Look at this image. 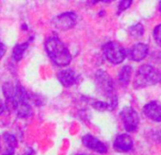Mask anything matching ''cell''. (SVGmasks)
Masks as SVG:
<instances>
[{"label":"cell","instance_id":"obj_1","mask_svg":"<svg viewBox=\"0 0 161 155\" xmlns=\"http://www.w3.org/2000/svg\"><path fill=\"white\" fill-rule=\"evenodd\" d=\"M45 46L48 57L56 65L66 66L70 63L72 56L67 47L57 37L48 38Z\"/></svg>","mask_w":161,"mask_h":155},{"label":"cell","instance_id":"obj_2","mask_svg":"<svg viewBox=\"0 0 161 155\" xmlns=\"http://www.w3.org/2000/svg\"><path fill=\"white\" fill-rule=\"evenodd\" d=\"M161 82V73L150 64L141 65L134 78V87L136 89L155 85Z\"/></svg>","mask_w":161,"mask_h":155},{"label":"cell","instance_id":"obj_3","mask_svg":"<svg viewBox=\"0 0 161 155\" xmlns=\"http://www.w3.org/2000/svg\"><path fill=\"white\" fill-rule=\"evenodd\" d=\"M95 82L98 90L103 96L108 98L109 99L116 96L114 93L115 88L113 80L107 72L103 69H99L95 74Z\"/></svg>","mask_w":161,"mask_h":155},{"label":"cell","instance_id":"obj_4","mask_svg":"<svg viewBox=\"0 0 161 155\" xmlns=\"http://www.w3.org/2000/svg\"><path fill=\"white\" fill-rule=\"evenodd\" d=\"M103 54L108 61L113 64L121 63L126 58L124 47L118 42H109L103 45Z\"/></svg>","mask_w":161,"mask_h":155},{"label":"cell","instance_id":"obj_5","mask_svg":"<svg viewBox=\"0 0 161 155\" xmlns=\"http://www.w3.org/2000/svg\"><path fill=\"white\" fill-rule=\"evenodd\" d=\"M78 21V16L74 13H64L62 14L57 15L54 17L52 20V26L54 29L61 30V31H65L68 30L72 28L75 27Z\"/></svg>","mask_w":161,"mask_h":155},{"label":"cell","instance_id":"obj_6","mask_svg":"<svg viewBox=\"0 0 161 155\" xmlns=\"http://www.w3.org/2000/svg\"><path fill=\"white\" fill-rule=\"evenodd\" d=\"M120 117L123 122L124 129L129 132H134L137 130L139 117L136 110L132 107H124L120 112Z\"/></svg>","mask_w":161,"mask_h":155},{"label":"cell","instance_id":"obj_7","mask_svg":"<svg viewBox=\"0 0 161 155\" xmlns=\"http://www.w3.org/2000/svg\"><path fill=\"white\" fill-rule=\"evenodd\" d=\"M148 52H149V46L146 44L137 43L129 48V50L126 53V56L131 61H140L147 57Z\"/></svg>","mask_w":161,"mask_h":155},{"label":"cell","instance_id":"obj_8","mask_svg":"<svg viewBox=\"0 0 161 155\" xmlns=\"http://www.w3.org/2000/svg\"><path fill=\"white\" fill-rule=\"evenodd\" d=\"M83 144L89 149H92L98 153L104 154L107 152V147L105 146L104 143L100 141L97 137L91 135V134H86L83 137Z\"/></svg>","mask_w":161,"mask_h":155},{"label":"cell","instance_id":"obj_9","mask_svg":"<svg viewBox=\"0 0 161 155\" xmlns=\"http://www.w3.org/2000/svg\"><path fill=\"white\" fill-rule=\"evenodd\" d=\"M134 142L132 137L127 133L119 134L116 137L114 141V147L118 151L120 152H127L130 151L133 148Z\"/></svg>","mask_w":161,"mask_h":155},{"label":"cell","instance_id":"obj_10","mask_svg":"<svg viewBox=\"0 0 161 155\" xmlns=\"http://www.w3.org/2000/svg\"><path fill=\"white\" fill-rule=\"evenodd\" d=\"M143 111L148 118L155 122H161V103L151 101L144 106Z\"/></svg>","mask_w":161,"mask_h":155},{"label":"cell","instance_id":"obj_11","mask_svg":"<svg viewBox=\"0 0 161 155\" xmlns=\"http://www.w3.org/2000/svg\"><path fill=\"white\" fill-rule=\"evenodd\" d=\"M57 78L64 87H71L77 82V74L73 69H64L58 72Z\"/></svg>","mask_w":161,"mask_h":155},{"label":"cell","instance_id":"obj_12","mask_svg":"<svg viewBox=\"0 0 161 155\" xmlns=\"http://www.w3.org/2000/svg\"><path fill=\"white\" fill-rule=\"evenodd\" d=\"M132 73H133V68L130 65H125L120 69V71L119 73V82L121 86H123V87L128 86V84L131 81Z\"/></svg>","mask_w":161,"mask_h":155},{"label":"cell","instance_id":"obj_13","mask_svg":"<svg viewBox=\"0 0 161 155\" xmlns=\"http://www.w3.org/2000/svg\"><path fill=\"white\" fill-rule=\"evenodd\" d=\"M29 47V42H25L23 44H18L14 46V50H13V58L14 61H19L20 60H22L25 51L28 49Z\"/></svg>","mask_w":161,"mask_h":155},{"label":"cell","instance_id":"obj_14","mask_svg":"<svg viewBox=\"0 0 161 155\" xmlns=\"http://www.w3.org/2000/svg\"><path fill=\"white\" fill-rule=\"evenodd\" d=\"M3 138H4V141L8 147V149H12V150H14L15 147H17L18 146V141H17V138L12 134V133H9V132H5L3 134Z\"/></svg>","mask_w":161,"mask_h":155},{"label":"cell","instance_id":"obj_15","mask_svg":"<svg viewBox=\"0 0 161 155\" xmlns=\"http://www.w3.org/2000/svg\"><path fill=\"white\" fill-rule=\"evenodd\" d=\"M128 32L130 34V36H132L133 38H139L144 34V27L142 24L137 23L132 27L129 28Z\"/></svg>","mask_w":161,"mask_h":155},{"label":"cell","instance_id":"obj_16","mask_svg":"<svg viewBox=\"0 0 161 155\" xmlns=\"http://www.w3.org/2000/svg\"><path fill=\"white\" fill-rule=\"evenodd\" d=\"M2 92L6 99L14 98V86L12 83H5L2 86Z\"/></svg>","mask_w":161,"mask_h":155},{"label":"cell","instance_id":"obj_17","mask_svg":"<svg viewBox=\"0 0 161 155\" xmlns=\"http://www.w3.org/2000/svg\"><path fill=\"white\" fill-rule=\"evenodd\" d=\"M92 106L98 111H109V104L108 102H105V101L97 100L92 103Z\"/></svg>","mask_w":161,"mask_h":155},{"label":"cell","instance_id":"obj_18","mask_svg":"<svg viewBox=\"0 0 161 155\" xmlns=\"http://www.w3.org/2000/svg\"><path fill=\"white\" fill-rule=\"evenodd\" d=\"M132 2H133L132 0H123V1H120L119 6H118V14H119L122 12L129 9L130 6L132 5Z\"/></svg>","mask_w":161,"mask_h":155},{"label":"cell","instance_id":"obj_19","mask_svg":"<svg viewBox=\"0 0 161 155\" xmlns=\"http://www.w3.org/2000/svg\"><path fill=\"white\" fill-rule=\"evenodd\" d=\"M6 108H7L9 111L17 110V108H18V103H17L16 99H15L14 98L6 99Z\"/></svg>","mask_w":161,"mask_h":155},{"label":"cell","instance_id":"obj_20","mask_svg":"<svg viewBox=\"0 0 161 155\" xmlns=\"http://www.w3.org/2000/svg\"><path fill=\"white\" fill-rule=\"evenodd\" d=\"M153 38L158 45L161 46V24L156 26L153 29Z\"/></svg>","mask_w":161,"mask_h":155},{"label":"cell","instance_id":"obj_21","mask_svg":"<svg viewBox=\"0 0 161 155\" xmlns=\"http://www.w3.org/2000/svg\"><path fill=\"white\" fill-rule=\"evenodd\" d=\"M6 51H7V47H6V45H5L4 44H2L1 42H0V60H1V59L4 57V55H5Z\"/></svg>","mask_w":161,"mask_h":155},{"label":"cell","instance_id":"obj_22","mask_svg":"<svg viewBox=\"0 0 161 155\" xmlns=\"http://www.w3.org/2000/svg\"><path fill=\"white\" fill-rule=\"evenodd\" d=\"M2 155H14V150H12V149H9L7 152L3 153Z\"/></svg>","mask_w":161,"mask_h":155},{"label":"cell","instance_id":"obj_23","mask_svg":"<svg viewBox=\"0 0 161 155\" xmlns=\"http://www.w3.org/2000/svg\"><path fill=\"white\" fill-rule=\"evenodd\" d=\"M4 110H5V106L2 103H0V115H1L4 112Z\"/></svg>","mask_w":161,"mask_h":155},{"label":"cell","instance_id":"obj_24","mask_svg":"<svg viewBox=\"0 0 161 155\" xmlns=\"http://www.w3.org/2000/svg\"><path fill=\"white\" fill-rule=\"evenodd\" d=\"M157 139H158V141H159L160 144H161V130L157 132Z\"/></svg>","mask_w":161,"mask_h":155},{"label":"cell","instance_id":"obj_25","mask_svg":"<svg viewBox=\"0 0 161 155\" xmlns=\"http://www.w3.org/2000/svg\"><path fill=\"white\" fill-rule=\"evenodd\" d=\"M158 9H159V11L161 12V1H159V5H158Z\"/></svg>","mask_w":161,"mask_h":155},{"label":"cell","instance_id":"obj_26","mask_svg":"<svg viewBox=\"0 0 161 155\" xmlns=\"http://www.w3.org/2000/svg\"><path fill=\"white\" fill-rule=\"evenodd\" d=\"M78 155H87V154H78Z\"/></svg>","mask_w":161,"mask_h":155},{"label":"cell","instance_id":"obj_27","mask_svg":"<svg viewBox=\"0 0 161 155\" xmlns=\"http://www.w3.org/2000/svg\"><path fill=\"white\" fill-rule=\"evenodd\" d=\"M0 147H1V145H0Z\"/></svg>","mask_w":161,"mask_h":155}]
</instances>
